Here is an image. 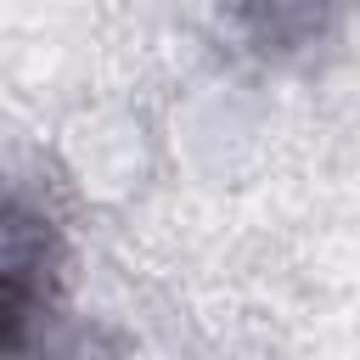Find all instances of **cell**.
Masks as SVG:
<instances>
[{
  "label": "cell",
  "instance_id": "cell-1",
  "mask_svg": "<svg viewBox=\"0 0 360 360\" xmlns=\"http://www.w3.org/2000/svg\"><path fill=\"white\" fill-rule=\"evenodd\" d=\"M62 281V231L56 219L22 197L17 186H0V360H28L51 332Z\"/></svg>",
  "mask_w": 360,
  "mask_h": 360
},
{
  "label": "cell",
  "instance_id": "cell-2",
  "mask_svg": "<svg viewBox=\"0 0 360 360\" xmlns=\"http://www.w3.org/2000/svg\"><path fill=\"white\" fill-rule=\"evenodd\" d=\"M39 354H45V360H112V354H107L96 338H84V332H73V338H56V343L45 338V343H39Z\"/></svg>",
  "mask_w": 360,
  "mask_h": 360
}]
</instances>
